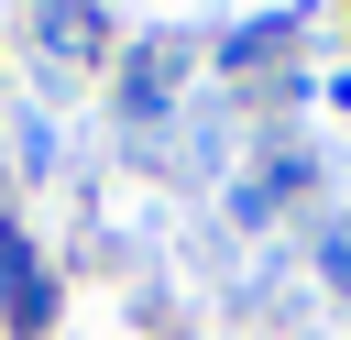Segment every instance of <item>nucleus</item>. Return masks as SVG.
I'll return each instance as SVG.
<instances>
[{
    "mask_svg": "<svg viewBox=\"0 0 351 340\" xmlns=\"http://www.w3.org/2000/svg\"><path fill=\"white\" fill-rule=\"evenodd\" d=\"M0 285H11V307H22V318H44V274H33L22 230H0Z\"/></svg>",
    "mask_w": 351,
    "mask_h": 340,
    "instance_id": "1",
    "label": "nucleus"
}]
</instances>
